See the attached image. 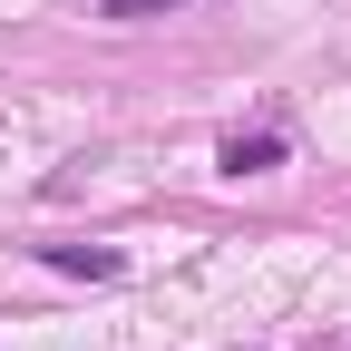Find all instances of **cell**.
Instances as JSON below:
<instances>
[{
    "label": "cell",
    "instance_id": "obj_1",
    "mask_svg": "<svg viewBox=\"0 0 351 351\" xmlns=\"http://www.w3.org/2000/svg\"><path fill=\"white\" fill-rule=\"evenodd\" d=\"M39 254H49V274H78V283H117L127 274L117 244H39Z\"/></svg>",
    "mask_w": 351,
    "mask_h": 351
},
{
    "label": "cell",
    "instance_id": "obj_2",
    "mask_svg": "<svg viewBox=\"0 0 351 351\" xmlns=\"http://www.w3.org/2000/svg\"><path fill=\"white\" fill-rule=\"evenodd\" d=\"M283 166V127H254V137H225V176H274Z\"/></svg>",
    "mask_w": 351,
    "mask_h": 351
},
{
    "label": "cell",
    "instance_id": "obj_3",
    "mask_svg": "<svg viewBox=\"0 0 351 351\" xmlns=\"http://www.w3.org/2000/svg\"><path fill=\"white\" fill-rule=\"evenodd\" d=\"M108 20H156V10H186V0H98Z\"/></svg>",
    "mask_w": 351,
    "mask_h": 351
}]
</instances>
